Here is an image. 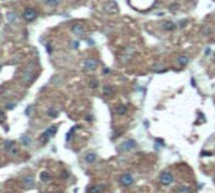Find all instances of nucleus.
<instances>
[{"instance_id": "f257e3e1", "label": "nucleus", "mask_w": 215, "mask_h": 193, "mask_svg": "<svg viewBox=\"0 0 215 193\" xmlns=\"http://www.w3.org/2000/svg\"><path fill=\"white\" fill-rule=\"evenodd\" d=\"M57 133V126H52V127H49L47 130L44 132L43 134L39 137L40 139V143L41 144H45L48 141H49V138H52V137H54V134Z\"/></svg>"}, {"instance_id": "f03ea898", "label": "nucleus", "mask_w": 215, "mask_h": 193, "mask_svg": "<svg viewBox=\"0 0 215 193\" xmlns=\"http://www.w3.org/2000/svg\"><path fill=\"white\" fill-rule=\"evenodd\" d=\"M97 67H98V62L93 58L86 59L84 63H83V69L86 71H93L94 69H97Z\"/></svg>"}, {"instance_id": "7ed1b4c3", "label": "nucleus", "mask_w": 215, "mask_h": 193, "mask_svg": "<svg viewBox=\"0 0 215 193\" xmlns=\"http://www.w3.org/2000/svg\"><path fill=\"white\" fill-rule=\"evenodd\" d=\"M37 16H38V13H37V10L33 9V8H28V9H25L24 11H23V18H24L26 21L35 20Z\"/></svg>"}, {"instance_id": "20e7f679", "label": "nucleus", "mask_w": 215, "mask_h": 193, "mask_svg": "<svg viewBox=\"0 0 215 193\" xmlns=\"http://www.w3.org/2000/svg\"><path fill=\"white\" fill-rule=\"evenodd\" d=\"M160 182H161V184H164V186H170V184L174 182V176H172L170 172H164V173H161V176H160Z\"/></svg>"}, {"instance_id": "39448f33", "label": "nucleus", "mask_w": 215, "mask_h": 193, "mask_svg": "<svg viewBox=\"0 0 215 193\" xmlns=\"http://www.w3.org/2000/svg\"><path fill=\"white\" fill-rule=\"evenodd\" d=\"M120 182H121L122 186L128 187L133 183V177H132V174H130V173H124V174H122L120 177Z\"/></svg>"}, {"instance_id": "423d86ee", "label": "nucleus", "mask_w": 215, "mask_h": 193, "mask_svg": "<svg viewBox=\"0 0 215 193\" xmlns=\"http://www.w3.org/2000/svg\"><path fill=\"white\" fill-rule=\"evenodd\" d=\"M136 147V142L133 139H127V141H124L122 144H121V149L124 150V152H128V150H132Z\"/></svg>"}, {"instance_id": "0eeeda50", "label": "nucleus", "mask_w": 215, "mask_h": 193, "mask_svg": "<svg viewBox=\"0 0 215 193\" xmlns=\"http://www.w3.org/2000/svg\"><path fill=\"white\" fill-rule=\"evenodd\" d=\"M176 24L174 21H170V20H166L162 23V29L166 30V32H174V30L176 29Z\"/></svg>"}, {"instance_id": "6e6552de", "label": "nucleus", "mask_w": 215, "mask_h": 193, "mask_svg": "<svg viewBox=\"0 0 215 193\" xmlns=\"http://www.w3.org/2000/svg\"><path fill=\"white\" fill-rule=\"evenodd\" d=\"M23 184H24L25 188H32L34 187V177L32 176H26L23 178Z\"/></svg>"}, {"instance_id": "1a4fd4ad", "label": "nucleus", "mask_w": 215, "mask_h": 193, "mask_svg": "<svg viewBox=\"0 0 215 193\" xmlns=\"http://www.w3.org/2000/svg\"><path fill=\"white\" fill-rule=\"evenodd\" d=\"M72 32H73L75 35H83V34H84V26L81 24H74L72 26Z\"/></svg>"}, {"instance_id": "9d476101", "label": "nucleus", "mask_w": 215, "mask_h": 193, "mask_svg": "<svg viewBox=\"0 0 215 193\" xmlns=\"http://www.w3.org/2000/svg\"><path fill=\"white\" fill-rule=\"evenodd\" d=\"M189 56L187 55H180V56H177V59H176V63L179 64L180 67H185V65H187V63H189Z\"/></svg>"}, {"instance_id": "9b49d317", "label": "nucleus", "mask_w": 215, "mask_h": 193, "mask_svg": "<svg viewBox=\"0 0 215 193\" xmlns=\"http://www.w3.org/2000/svg\"><path fill=\"white\" fill-rule=\"evenodd\" d=\"M96 159H97V154L96 153H87L86 157H84V161L87 162V163H93Z\"/></svg>"}, {"instance_id": "f8f14e48", "label": "nucleus", "mask_w": 215, "mask_h": 193, "mask_svg": "<svg viewBox=\"0 0 215 193\" xmlns=\"http://www.w3.org/2000/svg\"><path fill=\"white\" fill-rule=\"evenodd\" d=\"M126 112H127V108L124 107V105H118V107L116 108V113L120 115H123Z\"/></svg>"}, {"instance_id": "ddd939ff", "label": "nucleus", "mask_w": 215, "mask_h": 193, "mask_svg": "<svg viewBox=\"0 0 215 193\" xmlns=\"http://www.w3.org/2000/svg\"><path fill=\"white\" fill-rule=\"evenodd\" d=\"M44 3L49 6H52V8H55L59 4V0H44Z\"/></svg>"}, {"instance_id": "4468645a", "label": "nucleus", "mask_w": 215, "mask_h": 193, "mask_svg": "<svg viewBox=\"0 0 215 193\" xmlns=\"http://www.w3.org/2000/svg\"><path fill=\"white\" fill-rule=\"evenodd\" d=\"M8 20H9L10 23H14L15 20H17V14L14 13V11H10V13H8Z\"/></svg>"}, {"instance_id": "2eb2a0df", "label": "nucleus", "mask_w": 215, "mask_h": 193, "mask_svg": "<svg viewBox=\"0 0 215 193\" xmlns=\"http://www.w3.org/2000/svg\"><path fill=\"white\" fill-rule=\"evenodd\" d=\"M102 192V188L100 186H92L88 190V193H101Z\"/></svg>"}, {"instance_id": "dca6fc26", "label": "nucleus", "mask_w": 215, "mask_h": 193, "mask_svg": "<svg viewBox=\"0 0 215 193\" xmlns=\"http://www.w3.org/2000/svg\"><path fill=\"white\" fill-rule=\"evenodd\" d=\"M49 178H50V177H49L48 172H41L40 173V181H41V182H48Z\"/></svg>"}, {"instance_id": "f3484780", "label": "nucleus", "mask_w": 215, "mask_h": 193, "mask_svg": "<svg viewBox=\"0 0 215 193\" xmlns=\"http://www.w3.org/2000/svg\"><path fill=\"white\" fill-rule=\"evenodd\" d=\"M48 115H49V117H52V118H55V117L58 115V112H57L54 108H50V109L48 111Z\"/></svg>"}, {"instance_id": "a211bd4d", "label": "nucleus", "mask_w": 215, "mask_h": 193, "mask_svg": "<svg viewBox=\"0 0 215 193\" xmlns=\"http://www.w3.org/2000/svg\"><path fill=\"white\" fill-rule=\"evenodd\" d=\"M21 142H23V144H24V146H29L30 142H32V139H30L29 137H26V135H23V137H21Z\"/></svg>"}, {"instance_id": "6ab92c4d", "label": "nucleus", "mask_w": 215, "mask_h": 193, "mask_svg": "<svg viewBox=\"0 0 215 193\" xmlns=\"http://www.w3.org/2000/svg\"><path fill=\"white\" fill-rule=\"evenodd\" d=\"M103 93L107 94V95H108V94H112V88L109 85H106L104 88H103Z\"/></svg>"}, {"instance_id": "aec40b11", "label": "nucleus", "mask_w": 215, "mask_h": 193, "mask_svg": "<svg viewBox=\"0 0 215 193\" xmlns=\"http://www.w3.org/2000/svg\"><path fill=\"white\" fill-rule=\"evenodd\" d=\"M179 192H180V193H189V192H190V190H189V187L181 186V187L179 188Z\"/></svg>"}, {"instance_id": "412c9836", "label": "nucleus", "mask_w": 215, "mask_h": 193, "mask_svg": "<svg viewBox=\"0 0 215 193\" xmlns=\"http://www.w3.org/2000/svg\"><path fill=\"white\" fill-rule=\"evenodd\" d=\"M32 75H33V74L30 73V71H29V73H28V71L25 73V78H24V79H25L26 83H29V79H32Z\"/></svg>"}, {"instance_id": "4be33fe9", "label": "nucleus", "mask_w": 215, "mask_h": 193, "mask_svg": "<svg viewBox=\"0 0 215 193\" xmlns=\"http://www.w3.org/2000/svg\"><path fill=\"white\" fill-rule=\"evenodd\" d=\"M13 144H14V143L11 142V141H6V142H5V148H6V149H10L11 147H13Z\"/></svg>"}, {"instance_id": "5701e85b", "label": "nucleus", "mask_w": 215, "mask_h": 193, "mask_svg": "<svg viewBox=\"0 0 215 193\" xmlns=\"http://www.w3.org/2000/svg\"><path fill=\"white\" fill-rule=\"evenodd\" d=\"M98 87V82L97 80H92L91 82V88H97Z\"/></svg>"}, {"instance_id": "b1692460", "label": "nucleus", "mask_w": 215, "mask_h": 193, "mask_svg": "<svg viewBox=\"0 0 215 193\" xmlns=\"http://www.w3.org/2000/svg\"><path fill=\"white\" fill-rule=\"evenodd\" d=\"M14 107H15V104H8V105H6L8 109H14Z\"/></svg>"}, {"instance_id": "393cba45", "label": "nucleus", "mask_w": 215, "mask_h": 193, "mask_svg": "<svg viewBox=\"0 0 215 193\" xmlns=\"http://www.w3.org/2000/svg\"><path fill=\"white\" fill-rule=\"evenodd\" d=\"M47 52L48 53H52V47L49 44H47Z\"/></svg>"}, {"instance_id": "a878e982", "label": "nucleus", "mask_w": 215, "mask_h": 193, "mask_svg": "<svg viewBox=\"0 0 215 193\" xmlns=\"http://www.w3.org/2000/svg\"><path fill=\"white\" fill-rule=\"evenodd\" d=\"M30 112H32V107H28V108H26V111H25V114H29Z\"/></svg>"}, {"instance_id": "bb28decb", "label": "nucleus", "mask_w": 215, "mask_h": 193, "mask_svg": "<svg viewBox=\"0 0 215 193\" xmlns=\"http://www.w3.org/2000/svg\"><path fill=\"white\" fill-rule=\"evenodd\" d=\"M1 117H4V114H3V111L0 109V118H1Z\"/></svg>"}, {"instance_id": "cd10ccee", "label": "nucleus", "mask_w": 215, "mask_h": 193, "mask_svg": "<svg viewBox=\"0 0 215 193\" xmlns=\"http://www.w3.org/2000/svg\"><path fill=\"white\" fill-rule=\"evenodd\" d=\"M214 60H215V55H214Z\"/></svg>"}, {"instance_id": "c85d7f7f", "label": "nucleus", "mask_w": 215, "mask_h": 193, "mask_svg": "<svg viewBox=\"0 0 215 193\" xmlns=\"http://www.w3.org/2000/svg\"><path fill=\"white\" fill-rule=\"evenodd\" d=\"M0 69H1V68H0Z\"/></svg>"}]
</instances>
